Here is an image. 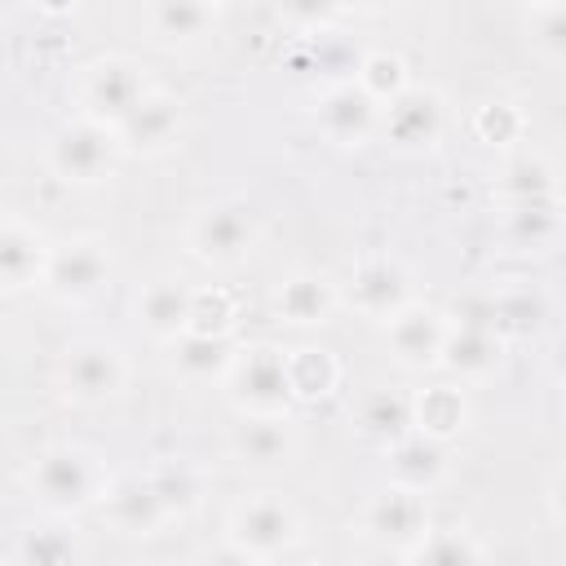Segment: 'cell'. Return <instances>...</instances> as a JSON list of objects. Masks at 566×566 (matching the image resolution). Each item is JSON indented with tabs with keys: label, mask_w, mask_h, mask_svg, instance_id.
I'll list each match as a JSON object with an SVG mask.
<instances>
[{
	"label": "cell",
	"mask_w": 566,
	"mask_h": 566,
	"mask_svg": "<svg viewBox=\"0 0 566 566\" xmlns=\"http://www.w3.org/2000/svg\"><path fill=\"white\" fill-rule=\"evenodd\" d=\"M49 243L27 226H0V287H31L44 279Z\"/></svg>",
	"instance_id": "obj_23"
},
{
	"label": "cell",
	"mask_w": 566,
	"mask_h": 566,
	"mask_svg": "<svg viewBox=\"0 0 566 566\" xmlns=\"http://www.w3.org/2000/svg\"><path fill=\"white\" fill-rule=\"evenodd\" d=\"M301 535V517L287 500L279 495H256V500H243L234 513H230V539L234 548H243L248 557H279L283 548H292Z\"/></svg>",
	"instance_id": "obj_4"
},
{
	"label": "cell",
	"mask_w": 566,
	"mask_h": 566,
	"mask_svg": "<svg viewBox=\"0 0 566 566\" xmlns=\"http://www.w3.org/2000/svg\"><path fill=\"white\" fill-rule=\"evenodd\" d=\"M526 31H531V44L557 62L566 53V4L562 0H548V4H531L526 9Z\"/></svg>",
	"instance_id": "obj_35"
},
{
	"label": "cell",
	"mask_w": 566,
	"mask_h": 566,
	"mask_svg": "<svg viewBox=\"0 0 566 566\" xmlns=\"http://www.w3.org/2000/svg\"><path fill=\"white\" fill-rule=\"evenodd\" d=\"M469 424V398L455 385H429L411 398V433L447 442Z\"/></svg>",
	"instance_id": "obj_17"
},
{
	"label": "cell",
	"mask_w": 566,
	"mask_h": 566,
	"mask_svg": "<svg viewBox=\"0 0 566 566\" xmlns=\"http://www.w3.org/2000/svg\"><path fill=\"white\" fill-rule=\"evenodd\" d=\"M226 380H230V398L248 416H283L292 407L287 363H283V349H274V345L239 349L230 371H226Z\"/></svg>",
	"instance_id": "obj_2"
},
{
	"label": "cell",
	"mask_w": 566,
	"mask_h": 566,
	"mask_svg": "<svg viewBox=\"0 0 566 566\" xmlns=\"http://www.w3.org/2000/svg\"><path fill=\"white\" fill-rule=\"evenodd\" d=\"M146 93L150 88H146L142 71H137V62H128V57H97L84 71V84H80L84 119H93L102 128H115Z\"/></svg>",
	"instance_id": "obj_5"
},
{
	"label": "cell",
	"mask_w": 566,
	"mask_h": 566,
	"mask_svg": "<svg viewBox=\"0 0 566 566\" xmlns=\"http://www.w3.org/2000/svg\"><path fill=\"white\" fill-rule=\"evenodd\" d=\"M380 128L394 146L411 150V146H433L447 128V106L433 88L424 84H407L394 102L380 106Z\"/></svg>",
	"instance_id": "obj_8"
},
{
	"label": "cell",
	"mask_w": 566,
	"mask_h": 566,
	"mask_svg": "<svg viewBox=\"0 0 566 566\" xmlns=\"http://www.w3.org/2000/svg\"><path fill=\"white\" fill-rule=\"evenodd\" d=\"M283 363H287V389H292V398H305V402L327 398L336 389V380H340L336 358L327 349H318V345L283 349Z\"/></svg>",
	"instance_id": "obj_27"
},
{
	"label": "cell",
	"mask_w": 566,
	"mask_h": 566,
	"mask_svg": "<svg viewBox=\"0 0 566 566\" xmlns=\"http://www.w3.org/2000/svg\"><path fill=\"white\" fill-rule=\"evenodd\" d=\"M318 128L336 146H363L380 128V106L354 80H340L318 97Z\"/></svg>",
	"instance_id": "obj_11"
},
{
	"label": "cell",
	"mask_w": 566,
	"mask_h": 566,
	"mask_svg": "<svg viewBox=\"0 0 566 566\" xmlns=\"http://www.w3.org/2000/svg\"><path fill=\"white\" fill-rule=\"evenodd\" d=\"M115 150H119V142H115L111 128H102L93 119H75V124H66V128L53 133V142H49V168L62 181H71V186H93V181H102L111 172Z\"/></svg>",
	"instance_id": "obj_3"
},
{
	"label": "cell",
	"mask_w": 566,
	"mask_h": 566,
	"mask_svg": "<svg viewBox=\"0 0 566 566\" xmlns=\"http://www.w3.org/2000/svg\"><path fill=\"white\" fill-rule=\"evenodd\" d=\"M230 447H234V455H239L243 464H252V469H283V464H292V455H296V433L287 429L283 416H248V420L234 429Z\"/></svg>",
	"instance_id": "obj_15"
},
{
	"label": "cell",
	"mask_w": 566,
	"mask_h": 566,
	"mask_svg": "<svg viewBox=\"0 0 566 566\" xmlns=\"http://www.w3.org/2000/svg\"><path fill=\"white\" fill-rule=\"evenodd\" d=\"M195 566H261L256 557H248L243 548H234V544H221V548H208V553H199V562Z\"/></svg>",
	"instance_id": "obj_37"
},
{
	"label": "cell",
	"mask_w": 566,
	"mask_h": 566,
	"mask_svg": "<svg viewBox=\"0 0 566 566\" xmlns=\"http://www.w3.org/2000/svg\"><path fill=\"white\" fill-rule=\"evenodd\" d=\"M332 310H336V287L323 274H292L274 292V314L287 318V323H296V327L327 323Z\"/></svg>",
	"instance_id": "obj_21"
},
{
	"label": "cell",
	"mask_w": 566,
	"mask_h": 566,
	"mask_svg": "<svg viewBox=\"0 0 566 566\" xmlns=\"http://www.w3.org/2000/svg\"><path fill=\"white\" fill-rule=\"evenodd\" d=\"M106 517L124 531V535H150L168 522L150 478H119L111 491H106Z\"/></svg>",
	"instance_id": "obj_18"
},
{
	"label": "cell",
	"mask_w": 566,
	"mask_h": 566,
	"mask_svg": "<svg viewBox=\"0 0 566 566\" xmlns=\"http://www.w3.org/2000/svg\"><path fill=\"white\" fill-rule=\"evenodd\" d=\"M146 22L164 44H186V40H199L217 22V9L199 0H159L146 9Z\"/></svg>",
	"instance_id": "obj_29"
},
{
	"label": "cell",
	"mask_w": 566,
	"mask_h": 566,
	"mask_svg": "<svg viewBox=\"0 0 566 566\" xmlns=\"http://www.w3.org/2000/svg\"><path fill=\"white\" fill-rule=\"evenodd\" d=\"M349 301H354L367 318L389 323L398 310H407V305H411V279H407V270H402L398 261H385V256L363 261V265L354 270Z\"/></svg>",
	"instance_id": "obj_14"
},
{
	"label": "cell",
	"mask_w": 566,
	"mask_h": 566,
	"mask_svg": "<svg viewBox=\"0 0 566 566\" xmlns=\"http://www.w3.org/2000/svg\"><path fill=\"white\" fill-rule=\"evenodd\" d=\"M186 318H190V287L181 279H155L137 296V323L155 340H177L186 332Z\"/></svg>",
	"instance_id": "obj_19"
},
{
	"label": "cell",
	"mask_w": 566,
	"mask_h": 566,
	"mask_svg": "<svg viewBox=\"0 0 566 566\" xmlns=\"http://www.w3.org/2000/svg\"><path fill=\"white\" fill-rule=\"evenodd\" d=\"M473 133H478L482 142H491V146H509V142L522 133V115H517V106H509V102H491V106L478 111Z\"/></svg>",
	"instance_id": "obj_36"
},
{
	"label": "cell",
	"mask_w": 566,
	"mask_h": 566,
	"mask_svg": "<svg viewBox=\"0 0 566 566\" xmlns=\"http://www.w3.org/2000/svg\"><path fill=\"white\" fill-rule=\"evenodd\" d=\"M363 526L376 544H389V548H416L429 531V509H424V495L420 491H407V486H385L380 495H371L367 513H363Z\"/></svg>",
	"instance_id": "obj_9"
},
{
	"label": "cell",
	"mask_w": 566,
	"mask_h": 566,
	"mask_svg": "<svg viewBox=\"0 0 566 566\" xmlns=\"http://www.w3.org/2000/svg\"><path fill=\"white\" fill-rule=\"evenodd\" d=\"M504 358V340L495 332H482V327H447V340H442V354L438 363L460 376V380H486Z\"/></svg>",
	"instance_id": "obj_16"
},
{
	"label": "cell",
	"mask_w": 566,
	"mask_h": 566,
	"mask_svg": "<svg viewBox=\"0 0 566 566\" xmlns=\"http://www.w3.org/2000/svg\"><path fill=\"white\" fill-rule=\"evenodd\" d=\"M230 327H234V301H230V292H221V287L195 292V287H190V318H186V332L226 336Z\"/></svg>",
	"instance_id": "obj_34"
},
{
	"label": "cell",
	"mask_w": 566,
	"mask_h": 566,
	"mask_svg": "<svg viewBox=\"0 0 566 566\" xmlns=\"http://www.w3.org/2000/svg\"><path fill=\"white\" fill-rule=\"evenodd\" d=\"M376 106H385V102H394L402 88H407V66H402V57L398 53H367L363 62H358V80H354Z\"/></svg>",
	"instance_id": "obj_33"
},
{
	"label": "cell",
	"mask_w": 566,
	"mask_h": 566,
	"mask_svg": "<svg viewBox=\"0 0 566 566\" xmlns=\"http://www.w3.org/2000/svg\"><path fill=\"white\" fill-rule=\"evenodd\" d=\"M407 566H482V548L460 526L424 531V539L407 548Z\"/></svg>",
	"instance_id": "obj_30"
},
{
	"label": "cell",
	"mask_w": 566,
	"mask_h": 566,
	"mask_svg": "<svg viewBox=\"0 0 566 566\" xmlns=\"http://www.w3.org/2000/svg\"><path fill=\"white\" fill-rule=\"evenodd\" d=\"M358 429L363 438H371L376 447H398L407 433H411V398L398 394V389H376L363 398L358 407Z\"/></svg>",
	"instance_id": "obj_25"
},
{
	"label": "cell",
	"mask_w": 566,
	"mask_h": 566,
	"mask_svg": "<svg viewBox=\"0 0 566 566\" xmlns=\"http://www.w3.org/2000/svg\"><path fill=\"white\" fill-rule=\"evenodd\" d=\"M447 314L442 310H429V305H407L389 318V349L402 367H429L438 363L442 354V340H447Z\"/></svg>",
	"instance_id": "obj_13"
},
{
	"label": "cell",
	"mask_w": 566,
	"mask_h": 566,
	"mask_svg": "<svg viewBox=\"0 0 566 566\" xmlns=\"http://www.w3.org/2000/svg\"><path fill=\"white\" fill-rule=\"evenodd\" d=\"M106 274H111V261H106L102 243L80 239V243H66V248L49 252V265H44L40 283L57 301H88L106 283Z\"/></svg>",
	"instance_id": "obj_10"
},
{
	"label": "cell",
	"mask_w": 566,
	"mask_h": 566,
	"mask_svg": "<svg viewBox=\"0 0 566 566\" xmlns=\"http://www.w3.org/2000/svg\"><path fill=\"white\" fill-rule=\"evenodd\" d=\"M31 491L49 504V509H84V504H93L97 495H106L102 491V464H97V455L93 451H84V447H71V442H62V447H49V451H40L35 455V464H31Z\"/></svg>",
	"instance_id": "obj_1"
},
{
	"label": "cell",
	"mask_w": 566,
	"mask_h": 566,
	"mask_svg": "<svg viewBox=\"0 0 566 566\" xmlns=\"http://www.w3.org/2000/svg\"><path fill=\"white\" fill-rule=\"evenodd\" d=\"M256 243V217L248 203H212L190 226V252L208 265H239Z\"/></svg>",
	"instance_id": "obj_6"
},
{
	"label": "cell",
	"mask_w": 566,
	"mask_h": 566,
	"mask_svg": "<svg viewBox=\"0 0 566 566\" xmlns=\"http://www.w3.org/2000/svg\"><path fill=\"white\" fill-rule=\"evenodd\" d=\"M234 363V349L226 336H199V332H181L172 340V367L186 380H217L226 376Z\"/></svg>",
	"instance_id": "obj_28"
},
{
	"label": "cell",
	"mask_w": 566,
	"mask_h": 566,
	"mask_svg": "<svg viewBox=\"0 0 566 566\" xmlns=\"http://www.w3.org/2000/svg\"><path fill=\"white\" fill-rule=\"evenodd\" d=\"M124 354L111 340H80L62 358V389L75 402H106L124 389Z\"/></svg>",
	"instance_id": "obj_7"
},
{
	"label": "cell",
	"mask_w": 566,
	"mask_h": 566,
	"mask_svg": "<svg viewBox=\"0 0 566 566\" xmlns=\"http://www.w3.org/2000/svg\"><path fill=\"white\" fill-rule=\"evenodd\" d=\"M504 239L517 252H548L562 239V212L557 203H517L504 212Z\"/></svg>",
	"instance_id": "obj_26"
},
{
	"label": "cell",
	"mask_w": 566,
	"mask_h": 566,
	"mask_svg": "<svg viewBox=\"0 0 566 566\" xmlns=\"http://www.w3.org/2000/svg\"><path fill=\"white\" fill-rule=\"evenodd\" d=\"M115 142L128 146V150H142V155H155V150H168L181 133V106L177 97L168 93H146L115 128Z\"/></svg>",
	"instance_id": "obj_12"
},
{
	"label": "cell",
	"mask_w": 566,
	"mask_h": 566,
	"mask_svg": "<svg viewBox=\"0 0 566 566\" xmlns=\"http://www.w3.org/2000/svg\"><path fill=\"white\" fill-rule=\"evenodd\" d=\"M389 473H394V486H407V491L424 495L447 473V442L407 433L398 447H389Z\"/></svg>",
	"instance_id": "obj_20"
},
{
	"label": "cell",
	"mask_w": 566,
	"mask_h": 566,
	"mask_svg": "<svg viewBox=\"0 0 566 566\" xmlns=\"http://www.w3.org/2000/svg\"><path fill=\"white\" fill-rule=\"evenodd\" d=\"M146 478H150V486H155V495H159V504H164L168 517H186V513L199 509V500H203V478H199V469L186 464V460L159 464V469H150Z\"/></svg>",
	"instance_id": "obj_31"
},
{
	"label": "cell",
	"mask_w": 566,
	"mask_h": 566,
	"mask_svg": "<svg viewBox=\"0 0 566 566\" xmlns=\"http://www.w3.org/2000/svg\"><path fill=\"white\" fill-rule=\"evenodd\" d=\"M500 199L509 208H517V203H557V168H553V159L539 155V150H526V155L509 159L504 172H500Z\"/></svg>",
	"instance_id": "obj_22"
},
{
	"label": "cell",
	"mask_w": 566,
	"mask_h": 566,
	"mask_svg": "<svg viewBox=\"0 0 566 566\" xmlns=\"http://www.w3.org/2000/svg\"><path fill=\"white\" fill-rule=\"evenodd\" d=\"M80 544L66 526H31L18 539V566H75Z\"/></svg>",
	"instance_id": "obj_32"
},
{
	"label": "cell",
	"mask_w": 566,
	"mask_h": 566,
	"mask_svg": "<svg viewBox=\"0 0 566 566\" xmlns=\"http://www.w3.org/2000/svg\"><path fill=\"white\" fill-rule=\"evenodd\" d=\"M486 296H491V332L500 340L535 336L548 318V301L535 287H504V292H486Z\"/></svg>",
	"instance_id": "obj_24"
}]
</instances>
